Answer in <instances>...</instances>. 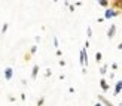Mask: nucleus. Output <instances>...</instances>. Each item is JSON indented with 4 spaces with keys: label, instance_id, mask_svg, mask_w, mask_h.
I'll use <instances>...</instances> for the list:
<instances>
[{
    "label": "nucleus",
    "instance_id": "obj_1",
    "mask_svg": "<svg viewBox=\"0 0 122 106\" xmlns=\"http://www.w3.org/2000/svg\"><path fill=\"white\" fill-rule=\"evenodd\" d=\"M81 64L83 66V69L88 66V55H86V48L81 49Z\"/></svg>",
    "mask_w": 122,
    "mask_h": 106
},
{
    "label": "nucleus",
    "instance_id": "obj_2",
    "mask_svg": "<svg viewBox=\"0 0 122 106\" xmlns=\"http://www.w3.org/2000/svg\"><path fill=\"white\" fill-rule=\"evenodd\" d=\"M119 14H121V12L115 11V9H112V8H109V9H106V14H104V20H110V18H113V17H118Z\"/></svg>",
    "mask_w": 122,
    "mask_h": 106
},
{
    "label": "nucleus",
    "instance_id": "obj_3",
    "mask_svg": "<svg viewBox=\"0 0 122 106\" xmlns=\"http://www.w3.org/2000/svg\"><path fill=\"white\" fill-rule=\"evenodd\" d=\"M110 8L115 9V11H118V12H121L122 11V0H112V2H110Z\"/></svg>",
    "mask_w": 122,
    "mask_h": 106
},
{
    "label": "nucleus",
    "instance_id": "obj_4",
    "mask_svg": "<svg viewBox=\"0 0 122 106\" xmlns=\"http://www.w3.org/2000/svg\"><path fill=\"white\" fill-rule=\"evenodd\" d=\"M97 99H98V102L103 105V106H115L110 100H109V99H106L104 96H101V94H98V96H97Z\"/></svg>",
    "mask_w": 122,
    "mask_h": 106
},
{
    "label": "nucleus",
    "instance_id": "obj_5",
    "mask_svg": "<svg viewBox=\"0 0 122 106\" xmlns=\"http://www.w3.org/2000/svg\"><path fill=\"white\" fill-rule=\"evenodd\" d=\"M12 76H14V69H12L10 66H8V67L5 69V79H6V81H10Z\"/></svg>",
    "mask_w": 122,
    "mask_h": 106
},
{
    "label": "nucleus",
    "instance_id": "obj_6",
    "mask_svg": "<svg viewBox=\"0 0 122 106\" xmlns=\"http://www.w3.org/2000/svg\"><path fill=\"white\" fill-rule=\"evenodd\" d=\"M116 26H115V24H112V26L110 27H109V30H107V37H109V39H113V37H115V34H116Z\"/></svg>",
    "mask_w": 122,
    "mask_h": 106
},
{
    "label": "nucleus",
    "instance_id": "obj_7",
    "mask_svg": "<svg viewBox=\"0 0 122 106\" xmlns=\"http://www.w3.org/2000/svg\"><path fill=\"white\" fill-rule=\"evenodd\" d=\"M119 93H122V81H116V84H115V91H113V96H118Z\"/></svg>",
    "mask_w": 122,
    "mask_h": 106
},
{
    "label": "nucleus",
    "instance_id": "obj_8",
    "mask_svg": "<svg viewBox=\"0 0 122 106\" xmlns=\"http://www.w3.org/2000/svg\"><path fill=\"white\" fill-rule=\"evenodd\" d=\"M39 70H40V66H39V64H34L33 69H31V79H36V78H37Z\"/></svg>",
    "mask_w": 122,
    "mask_h": 106
},
{
    "label": "nucleus",
    "instance_id": "obj_9",
    "mask_svg": "<svg viewBox=\"0 0 122 106\" xmlns=\"http://www.w3.org/2000/svg\"><path fill=\"white\" fill-rule=\"evenodd\" d=\"M100 87H101L103 91H109V88H110V87H109V84H107V81H106L104 78L100 79Z\"/></svg>",
    "mask_w": 122,
    "mask_h": 106
},
{
    "label": "nucleus",
    "instance_id": "obj_10",
    "mask_svg": "<svg viewBox=\"0 0 122 106\" xmlns=\"http://www.w3.org/2000/svg\"><path fill=\"white\" fill-rule=\"evenodd\" d=\"M98 5L101 6V8H106V9H109V8H110V2H109V0H100V2H98Z\"/></svg>",
    "mask_w": 122,
    "mask_h": 106
},
{
    "label": "nucleus",
    "instance_id": "obj_11",
    "mask_svg": "<svg viewBox=\"0 0 122 106\" xmlns=\"http://www.w3.org/2000/svg\"><path fill=\"white\" fill-rule=\"evenodd\" d=\"M101 60H103V54L100 51H97L95 52V61H97V63H101Z\"/></svg>",
    "mask_w": 122,
    "mask_h": 106
},
{
    "label": "nucleus",
    "instance_id": "obj_12",
    "mask_svg": "<svg viewBox=\"0 0 122 106\" xmlns=\"http://www.w3.org/2000/svg\"><path fill=\"white\" fill-rule=\"evenodd\" d=\"M106 72H107V64H103V66H100V73L104 76L106 75Z\"/></svg>",
    "mask_w": 122,
    "mask_h": 106
},
{
    "label": "nucleus",
    "instance_id": "obj_13",
    "mask_svg": "<svg viewBox=\"0 0 122 106\" xmlns=\"http://www.w3.org/2000/svg\"><path fill=\"white\" fill-rule=\"evenodd\" d=\"M36 51H37V45H33L31 48H30V55H34Z\"/></svg>",
    "mask_w": 122,
    "mask_h": 106
},
{
    "label": "nucleus",
    "instance_id": "obj_14",
    "mask_svg": "<svg viewBox=\"0 0 122 106\" xmlns=\"http://www.w3.org/2000/svg\"><path fill=\"white\" fill-rule=\"evenodd\" d=\"M43 103H45V97H40L37 100V106H43Z\"/></svg>",
    "mask_w": 122,
    "mask_h": 106
},
{
    "label": "nucleus",
    "instance_id": "obj_15",
    "mask_svg": "<svg viewBox=\"0 0 122 106\" xmlns=\"http://www.w3.org/2000/svg\"><path fill=\"white\" fill-rule=\"evenodd\" d=\"M8 27H9V26H8V22H5V24H3V27H2V33H3V34L6 33V30H8Z\"/></svg>",
    "mask_w": 122,
    "mask_h": 106
},
{
    "label": "nucleus",
    "instance_id": "obj_16",
    "mask_svg": "<svg viewBox=\"0 0 122 106\" xmlns=\"http://www.w3.org/2000/svg\"><path fill=\"white\" fill-rule=\"evenodd\" d=\"M86 33H88V37H91V36H92V30H91V27H88Z\"/></svg>",
    "mask_w": 122,
    "mask_h": 106
},
{
    "label": "nucleus",
    "instance_id": "obj_17",
    "mask_svg": "<svg viewBox=\"0 0 122 106\" xmlns=\"http://www.w3.org/2000/svg\"><path fill=\"white\" fill-rule=\"evenodd\" d=\"M46 78H49L51 76V69H46V75H45Z\"/></svg>",
    "mask_w": 122,
    "mask_h": 106
},
{
    "label": "nucleus",
    "instance_id": "obj_18",
    "mask_svg": "<svg viewBox=\"0 0 122 106\" xmlns=\"http://www.w3.org/2000/svg\"><path fill=\"white\" fill-rule=\"evenodd\" d=\"M54 45H55V48H58V39H57V37L54 39Z\"/></svg>",
    "mask_w": 122,
    "mask_h": 106
},
{
    "label": "nucleus",
    "instance_id": "obj_19",
    "mask_svg": "<svg viewBox=\"0 0 122 106\" xmlns=\"http://www.w3.org/2000/svg\"><path fill=\"white\" fill-rule=\"evenodd\" d=\"M112 69H113V70H116V69H118V64H116V63H113V64H112Z\"/></svg>",
    "mask_w": 122,
    "mask_h": 106
},
{
    "label": "nucleus",
    "instance_id": "obj_20",
    "mask_svg": "<svg viewBox=\"0 0 122 106\" xmlns=\"http://www.w3.org/2000/svg\"><path fill=\"white\" fill-rule=\"evenodd\" d=\"M60 66H66V61L64 60H60Z\"/></svg>",
    "mask_w": 122,
    "mask_h": 106
},
{
    "label": "nucleus",
    "instance_id": "obj_21",
    "mask_svg": "<svg viewBox=\"0 0 122 106\" xmlns=\"http://www.w3.org/2000/svg\"><path fill=\"white\" fill-rule=\"evenodd\" d=\"M57 55H58V57H61V55H63V52H61L60 49H57Z\"/></svg>",
    "mask_w": 122,
    "mask_h": 106
},
{
    "label": "nucleus",
    "instance_id": "obj_22",
    "mask_svg": "<svg viewBox=\"0 0 122 106\" xmlns=\"http://www.w3.org/2000/svg\"><path fill=\"white\" fill-rule=\"evenodd\" d=\"M94 106H103V105H101V103H100V102H97V103H95V105H94Z\"/></svg>",
    "mask_w": 122,
    "mask_h": 106
},
{
    "label": "nucleus",
    "instance_id": "obj_23",
    "mask_svg": "<svg viewBox=\"0 0 122 106\" xmlns=\"http://www.w3.org/2000/svg\"><path fill=\"white\" fill-rule=\"evenodd\" d=\"M118 49H122V42H121L119 45H118Z\"/></svg>",
    "mask_w": 122,
    "mask_h": 106
},
{
    "label": "nucleus",
    "instance_id": "obj_24",
    "mask_svg": "<svg viewBox=\"0 0 122 106\" xmlns=\"http://www.w3.org/2000/svg\"><path fill=\"white\" fill-rule=\"evenodd\" d=\"M118 106H122V102H121V103H119V105H118Z\"/></svg>",
    "mask_w": 122,
    "mask_h": 106
},
{
    "label": "nucleus",
    "instance_id": "obj_25",
    "mask_svg": "<svg viewBox=\"0 0 122 106\" xmlns=\"http://www.w3.org/2000/svg\"><path fill=\"white\" fill-rule=\"evenodd\" d=\"M0 84H2V81H0Z\"/></svg>",
    "mask_w": 122,
    "mask_h": 106
}]
</instances>
